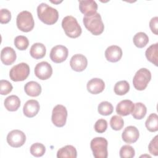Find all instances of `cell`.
<instances>
[{
	"label": "cell",
	"mask_w": 158,
	"mask_h": 158,
	"mask_svg": "<svg viewBox=\"0 0 158 158\" xmlns=\"http://www.w3.org/2000/svg\"><path fill=\"white\" fill-rule=\"evenodd\" d=\"M151 79V72L146 68H141L136 72L133 79V85L137 90L143 91L146 89Z\"/></svg>",
	"instance_id": "6"
},
{
	"label": "cell",
	"mask_w": 158,
	"mask_h": 158,
	"mask_svg": "<svg viewBox=\"0 0 158 158\" xmlns=\"http://www.w3.org/2000/svg\"><path fill=\"white\" fill-rule=\"evenodd\" d=\"M35 74L36 77L40 80H47L49 78L52 74V67L47 62H41L35 66Z\"/></svg>",
	"instance_id": "11"
},
{
	"label": "cell",
	"mask_w": 158,
	"mask_h": 158,
	"mask_svg": "<svg viewBox=\"0 0 158 158\" xmlns=\"http://www.w3.org/2000/svg\"><path fill=\"white\" fill-rule=\"evenodd\" d=\"M24 90L28 96L36 97L41 93V86L38 82L30 81L25 85Z\"/></svg>",
	"instance_id": "20"
},
{
	"label": "cell",
	"mask_w": 158,
	"mask_h": 158,
	"mask_svg": "<svg viewBox=\"0 0 158 158\" xmlns=\"http://www.w3.org/2000/svg\"><path fill=\"white\" fill-rule=\"evenodd\" d=\"M14 45L18 49L23 51L28 48L29 45V41L26 36L19 35L15 38Z\"/></svg>",
	"instance_id": "30"
},
{
	"label": "cell",
	"mask_w": 158,
	"mask_h": 158,
	"mask_svg": "<svg viewBox=\"0 0 158 158\" xmlns=\"http://www.w3.org/2000/svg\"><path fill=\"white\" fill-rule=\"evenodd\" d=\"M26 141L25 133L19 130L10 131L7 136V143L13 148H19L24 144Z\"/></svg>",
	"instance_id": "9"
},
{
	"label": "cell",
	"mask_w": 158,
	"mask_h": 158,
	"mask_svg": "<svg viewBox=\"0 0 158 158\" xmlns=\"http://www.w3.org/2000/svg\"><path fill=\"white\" fill-rule=\"evenodd\" d=\"M68 49L62 45H57L51 49L50 59L54 63H61L66 60L68 57Z\"/></svg>",
	"instance_id": "10"
},
{
	"label": "cell",
	"mask_w": 158,
	"mask_h": 158,
	"mask_svg": "<svg viewBox=\"0 0 158 158\" xmlns=\"http://www.w3.org/2000/svg\"><path fill=\"white\" fill-rule=\"evenodd\" d=\"M40 109V106L38 101L30 99L27 101L23 106V114L29 118L33 117L38 113Z\"/></svg>",
	"instance_id": "14"
},
{
	"label": "cell",
	"mask_w": 158,
	"mask_h": 158,
	"mask_svg": "<svg viewBox=\"0 0 158 158\" xmlns=\"http://www.w3.org/2000/svg\"><path fill=\"white\" fill-rule=\"evenodd\" d=\"M134 44L138 48L145 47L149 42L148 36L144 32H138L133 38Z\"/></svg>",
	"instance_id": "26"
},
{
	"label": "cell",
	"mask_w": 158,
	"mask_h": 158,
	"mask_svg": "<svg viewBox=\"0 0 158 158\" xmlns=\"http://www.w3.org/2000/svg\"><path fill=\"white\" fill-rule=\"evenodd\" d=\"M110 125L114 130H120L124 125L123 119L119 115H114L110 118Z\"/></svg>",
	"instance_id": "32"
},
{
	"label": "cell",
	"mask_w": 158,
	"mask_h": 158,
	"mask_svg": "<svg viewBox=\"0 0 158 158\" xmlns=\"http://www.w3.org/2000/svg\"><path fill=\"white\" fill-rule=\"evenodd\" d=\"M108 142L103 137H96L90 143V147L95 158H107Z\"/></svg>",
	"instance_id": "4"
},
{
	"label": "cell",
	"mask_w": 158,
	"mask_h": 158,
	"mask_svg": "<svg viewBox=\"0 0 158 158\" xmlns=\"http://www.w3.org/2000/svg\"><path fill=\"white\" fill-rule=\"evenodd\" d=\"M83 22L85 28L94 35H99L104 31V25L99 13L96 12L91 15H85Z\"/></svg>",
	"instance_id": "2"
},
{
	"label": "cell",
	"mask_w": 158,
	"mask_h": 158,
	"mask_svg": "<svg viewBox=\"0 0 158 158\" xmlns=\"http://www.w3.org/2000/svg\"><path fill=\"white\" fill-rule=\"evenodd\" d=\"M139 133L138 128L135 126L127 127L122 135L123 141L128 144L135 143L139 138Z\"/></svg>",
	"instance_id": "13"
},
{
	"label": "cell",
	"mask_w": 158,
	"mask_h": 158,
	"mask_svg": "<svg viewBox=\"0 0 158 158\" xmlns=\"http://www.w3.org/2000/svg\"><path fill=\"white\" fill-rule=\"evenodd\" d=\"M62 27L65 35L71 38H78L82 32L81 28L77 19L71 15H67L62 19Z\"/></svg>",
	"instance_id": "3"
},
{
	"label": "cell",
	"mask_w": 158,
	"mask_h": 158,
	"mask_svg": "<svg viewBox=\"0 0 158 158\" xmlns=\"http://www.w3.org/2000/svg\"><path fill=\"white\" fill-rule=\"evenodd\" d=\"M146 128L151 132L158 130V116L156 113L151 114L145 122Z\"/></svg>",
	"instance_id": "27"
},
{
	"label": "cell",
	"mask_w": 158,
	"mask_h": 158,
	"mask_svg": "<svg viewBox=\"0 0 158 158\" xmlns=\"http://www.w3.org/2000/svg\"><path fill=\"white\" fill-rule=\"evenodd\" d=\"M37 15L39 19L46 25L54 24L59 18L58 11L44 2L37 7Z\"/></svg>",
	"instance_id": "1"
},
{
	"label": "cell",
	"mask_w": 158,
	"mask_h": 158,
	"mask_svg": "<svg viewBox=\"0 0 158 158\" xmlns=\"http://www.w3.org/2000/svg\"><path fill=\"white\" fill-rule=\"evenodd\" d=\"M135 104L129 99H125L118 102L116 106V112L122 116H127L131 113Z\"/></svg>",
	"instance_id": "19"
},
{
	"label": "cell",
	"mask_w": 158,
	"mask_h": 158,
	"mask_svg": "<svg viewBox=\"0 0 158 158\" xmlns=\"http://www.w3.org/2000/svg\"><path fill=\"white\" fill-rule=\"evenodd\" d=\"M77 152L75 148L72 145H66L57 151L58 158H76Z\"/></svg>",
	"instance_id": "21"
},
{
	"label": "cell",
	"mask_w": 158,
	"mask_h": 158,
	"mask_svg": "<svg viewBox=\"0 0 158 158\" xmlns=\"http://www.w3.org/2000/svg\"><path fill=\"white\" fill-rule=\"evenodd\" d=\"M86 88L90 93L97 94L103 91L105 88V83L102 79L94 78L88 81Z\"/></svg>",
	"instance_id": "17"
},
{
	"label": "cell",
	"mask_w": 158,
	"mask_h": 158,
	"mask_svg": "<svg viewBox=\"0 0 158 158\" xmlns=\"http://www.w3.org/2000/svg\"><path fill=\"white\" fill-rule=\"evenodd\" d=\"M17 56L15 50L11 47H5L1 52V60L6 65L12 64L16 60Z\"/></svg>",
	"instance_id": "18"
},
{
	"label": "cell",
	"mask_w": 158,
	"mask_h": 158,
	"mask_svg": "<svg viewBox=\"0 0 158 158\" xmlns=\"http://www.w3.org/2000/svg\"><path fill=\"white\" fill-rule=\"evenodd\" d=\"M79 9L85 15H91L96 13L98 4L93 0L79 1Z\"/></svg>",
	"instance_id": "15"
},
{
	"label": "cell",
	"mask_w": 158,
	"mask_h": 158,
	"mask_svg": "<svg viewBox=\"0 0 158 158\" xmlns=\"http://www.w3.org/2000/svg\"><path fill=\"white\" fill-rule=\"evenodd\" d=\"M130 90V85L126 80L117 82L114 86V91L117 95L122 96L127 94Z\"/></svg>",
	"instance_id": "28"
},
{
	"label": "cell",
	"mask_w": 158,
	"mask_h": 158,
	"mask_svg": "<svg viewBox=\"0 0 158 158\" xmlns=\"http://www.w3.org/2000/svg\"><path fill=\"white\" fill-rule=\"evenodd\" d=\"M148 149L149 152L157 156L158 155V136L156 135L149 143L148 146Z\"/></svg>",
	"instance_id": "36"
},
{
	"label": "cell",
	"mask_w": 158,
	"mask_h": 158,
	"mask_svg": "<svg viewBox=\"0 0 158 158\" xmlns=\"http://www.w3.org/2000/svg\"><path fill=\"white\" fill-rule=\"evenodd\" d=\"M120 157L121 158H132L135 155L133 148L130 145H124L120 149Z\"/></svg>",
	"instance_id": "33"
},
{
	"label": "cell",
	"mask_w": 158,
	"mask_h": 158,
	"mask_svg": "<svg viewBox=\"0 0 158 158\" xmlns=\"http://www.w3.org/2000/svg\"><path fill=\"white\" fill-rule=\"evenodd\" d=\"M67 117V110L63 105L58 104L53 108L51 120L55 126L57 127H64L66 123Z\"/></svg>",
	"instance_id": "8"
},
{
	"label": "cell",
	"mask_w": 158,
	"mask_h": 158,
	"mask_svg": "<svg viewBox=\"0 0 158 158\" xmlns=\"http://www.w3.org/2000/svg\"><path fill=\"white\" fill-rule=\"evenodd\" d=\"M13 86L12 84L7 80H1L0 81V94L6 95L10 93L12 90Z\"/></svg>",
	"instance_id": "34"
},
{
	"label": "cell",
	"mask_w": 158,
	"mask_h": 158,
	"mask_svg": "<svg viewBox=\"0 0 158 158\" xmlns=\"http://www.w3.org/2000/svg\"><path fill=\"white\" fill-rule=\"evenodd\" d=\"M88 60L86 57L81 54H75L70 60V65L72 70L76 72H82L87 67Z\"/></svg>",
	"instance_id": "12"
},
{
	"label": "cell",
	"mask_w": 158,
	"mask_h": 158,
	"mask_svg": "<svg viewBox=\"0 0 158 158\" xmlns=\"http://www.w3.org/2000/svg\"><path fill=\"white\" fill-rule=\"evenodd\" d=\"M149 27L151 30V31L155 34H158V17H154L152 18L149 22Z\"/></svg>",
	"instance_id": "38"
},
{
	"label": "cell",
	"mask_w": 158,
	"mask_h": 158,
	"mask_svg": "<svg viewBox=\"0 0 158 158\" xmlns=\"http://www.w3.org/2000/svg\"><path fill=\"white\" fill-rule=\"evenodd\" d=\"M6 109L9 111H16L20 106V100L16 95H10L7 97L4 102Z\"/></svg>",
	"instance_id": "23"
},
{
	"label": "cell",
	"mask_w": 158,
	"mask_h": 158,
	"mask_svg": "<svg viewBox=\"0 0 158 158\" xmlns=\"http://www.w3.org/2000/svg\"><path fill=\"white\" fill-rule=\"evenodd\" d=\"M30 74V67L25 63L21 62L12 67L9 72L10 78L14 81H23Z\"/></svg>",
	"instance_id": "7"
},
{
	"label": "cell",
	"mask_w": 158,
	"mask_h": 158,
	"mask_svg": "<svg viewBox=\"0 0 158 158\" xmlns=\"http://www.w3.org/2000/svg\"><path fill=\"white\" fill-rule=\"evenodd\" d=\"M145 55L147 59L157 66V60H158V43H156L151 45L146 51Z\"/></svg>",
	"instance_id": "24"
},
{
	"label": "cell",
	"mask_w": 158,
	"mask_h": 158,
	"mask_svg": "<svg viewBox=\"0 0 158 158\" xmlns=\"http://www.w3.org/2000/svg\"><path fill=\"white\" fill-rule=\"evenodd\" d=\"M107 122L105 119L101 118L98 120L94 126V130L99 133H102L107 130Z\"/></svg>",
	"instance_id": "35"
},
{
	"label": "cell",
	"mask_w": 158,
	"mask_h": 158,
	"mask_svg": "<svg viewBox=\"0 0 158 158\" xmlns=\"http://www.w3.org/2000/svg\"><path fill=\"white\" fill-rule=\"evenodd\" d=\"M11 19V13L7 9H1L0 10V22L7 23Z\"/></svg>",
	"instance_id": "37"
},
{
	"label": "cell",
	"mask_w": 158,
	"mask_h": 158,
	"mask_svg": "<svg viewBox=\"0 0 158 158\" xmlns=\"http://www.w3.org/2000/svg\"><path fill=\"white\" fill-rule=\"evenodd\" d=\"M122 56V50L117 45L109 46L105 51L106 59L110 62H118L120 60Z\"/></svg>",
	"instance_id": "16"
},
{
	"label": "cell",
	"mask_w": 158,
	"mask_h": 158,
	"mask_svg": "<svg viewBox=\"0 0 158 158\" xmlns=\"http://www.w3.org/2000/svg\"><path fill=\"white\" fill-rule=\"evenodd\" d=\"M46 49L45 46L41 43H34L30 48V54L35 59H40L44 57Z\"/></svg>",
	"instance_id": "22"
},
{
	"label": "cell",
	"mask_w": 158,
	"mask_h": 158,
	"mask_svg": "<svg viewBox=\"0 0 158 158\" xmlns=\"http://www.w3.org/2000/svg\"><path fill=\"white\" fill-rule=\"evenodd\" d=\"M114 110L112 104L108 101L101 102L98 107V110L99 114L102 115H109Z\"/></svg>",
	"instance_id": "29"
},
{
	"label": "cell",
	"mask_w": 158,
	"mask_h": 158,
	"mask_svg": "<svg viewBox=\"0 0 158 158\" xmlns=\"http://www.w3.org/2000/svg\"><path fill=\"white\" fill-rule=\"evenodd\" d=\"M46 152L45 146L40 143L33 144L30 147V153L35 157H41Z\"/></svg>",
	"instance_id": "31"
},
{
	"label": "cell",
	"mask_w": 158,
	"mask_h": 158,
	"mask_svg": "<svg viewBox=\"0 0 158 158\" xmlns=\"http://www.w3.org/2000/svg\"><path fill=\"white\" fill-rule=\"evenodd\" d=\"M16 23L18 28L23 32H29L33 30L35 22L31 12L27 10L20 12L17 17Z\"/></svg>",
	"instance_id": "5"
},
{
	"label": "cell",
	"mask_w": 158,
	"mask_h": 158,
	"mask_svg": "<svg viewBox=\"0 0 158 158\" xmlns=\"http://www.w3.org/2000/svg\"><path fill=\"white\" fill-rule=\"evenodd\" d=\"M147 112L146 106L141 102H136L135 104L134 108L131 112V115L134 118L141 120L143 118Z\"/></svg>",
	"instance_id": "25"
}]
</instances>
